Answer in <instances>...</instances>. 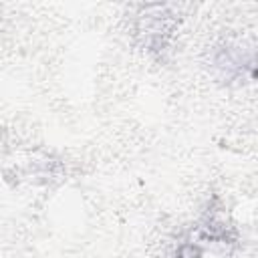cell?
I'll return each mask as SVG.
<instances>
[{
  "mask_svg": "<svg viewBox=\"0 0 258 258\" xmlns=\"http://www.w3.org/2000/svg\"><path fill=\"white\" fill-rule=\"evenodd\" d=\"M179 12L171 4H145L139 6L133 20V34L137 44L151 56L163 58L179 28Z\"/></svg>",
  "mask_w": 258,
  "mask_h": 258,
  "instance_id": "obj_1",
  "label": "cell"
},
{
  "mask_svg": "<svg viewBox=\"0 0 258 258\" xmlns=\"http://www.w3.org/2000/svg\"><path fill=\"white\" fill-rule=\"evenodd\" d=\"M254 46L238 38L220 40L210 52V71L222 85H246L254 81Z\"/></svg>",
  "mask_w": 258,
  "mask_h": 258,
  "instance_id": "obj_2",
  "label": "cell"
},
{
  "mask_svg": "<svg viewBox=\"0 0 258 258\" xmlns=\"http://www.w3.org/2000/svg\"><path fill=\"white\" fill-rule=\"evenodd\" d=\"M198 234L202 240L206 242H214V244H234L238 240L236 236V230L230 222H226L220 214V210H212L204 216L200 228H198Z\"/></svg>",
  "mask_w": 258,
  "mask_h": 258,
  "instance_id": "obj_3",
  "label": "cell"
},
{
  "mask_svg": "<svg viewBox=\"0 0 258 258\" xmlns=\"http://www.w3.org/2000/svg\"><path fill=\"white\" fill-rule=\"evenodd\" d=\"M175 258H204V250L198 242H181L175 250Z\"/></svg>",
  "mask_w": 258,
  "mask_h": 258,
  "instance_id": "obj_4",
  "label": "cell"
}]
</instances>
